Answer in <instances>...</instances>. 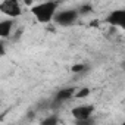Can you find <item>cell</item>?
Listing matches in <instances>:
<instances>
[{
	"instance_id": "obj_5",
	"label": "cell",
	"mask_w": 125,
	"mask_h": 125,
	"mask_svg": "<svg viewBox=\"0 0 125 125\" xmlns=\"http://www.w3.org/2000/svg\"><path fill=\"white\" fill-rule=\"evenodd\" d=\"M94 113V106L91 104H78L71 109V115L74 116V121L78 119H88Z\"/></svg>"
},
{
	"instance_id": "obj_9",
	"label": "cell",
	"mask_w": 125,
	"mask_h": 125,
	"mask_svg": "<svg viewBox=\"0 0 125 125\" xmlns=\"http://www.w3.org/2000/svg\"><path fill=\"white\" fill-rule=\"evenodd\" d=\"M40 125H59V116L57 115H50L47 118H44Z\"/></svg>"
},
{
	"instance_id": "obj_13",
	"label": "cell",
	"mask_w": 125,
	"mask_h": 125,
	"mask_svg": "<svg viewBox=\"0 0 125 125\" xmlns=\"http://www.w3.org/2000/svg\"><path fill=\"white\" fill-rule=\"evenodd\" d=\"M0 54H2V56H5V54H6V47H5V40H2V41H0Z\"/></svg>"
},
{
	"instance_id": "obj_12",
	"label": "cell",
	"mask_w": 125,
	"mask_h": 125,
	"mask_svg": "<svg viewBox=\"0 0 125 125\" xmlns=\"http://www.w3.org/2000/svg\"><path fill=\"white\" fill-rule=\"evenodd\" d=\"M78 12H80V15H87V13L93 12V8H91V5H83L78 9Z\"/></svg>"
},
{
	"instance_id": "obj_7",
	"label": "cell",
	"mask_w": 125,
	"mask_h": 125,
	"mask_svg": "<svg viewBox=\"0 0 125 125\" xmlns=\"http://www.w3.org/2000/svg\"><path fill=\"white\" fill-rule=\"evenodd\" d=\"M13 19H5L0 22V38L2 40H8L12 35V30H13Z\"/></svg>"
},
{
	"instance_id": "obj_14",
	"label": "cell",
	"mask_w": 125,
	"mask_h": 125,
	"mask_svg": "<svg viewBox=\"0 0 125 125\" xmlns=\"http://www.w3.org/2000/svg\"><path fill=\"white\" fill-rule=\"evenodd\" d=\"M121 68H122V71H125V60L121 62Z\"/></svg>"
},
{
	"instance_id": "obj_1",
	"label": "cell",
	"mask_w": 125,
	"mask_h": 125,
	"mask_svg": "<svg viewBox=\"0 0 125 125\" xmlns=\"http://www.w3.org/2000/svg\"><path fill=\"white\" fill-rule=\"evenodd\" d=\"M57 8H59L57 2H41V3H35L31 8V12L40 24H50L52 21H54Z\"/></svg>"
},
{
	"instance_id": "obj_15",
	"label": "cell",
	"mask_w": 125,
	"mask_h": 125,
	"mask_svg": "<svg viewBox=\"0 0 125 125\" xmlns=\"http://www.w3.org/2000/svg\"><path fill=\"white\" fill-rule=\"evenodd\" d=\"M121 125H125V122H122V124H121Z\"/></svg>"
},
{
	"instance_id": "obj_10",
	"label": "cell",
	"mask_w": 125,
	"mask_h": 125,
	"mask_svg": "<svg viewBox=\"0 0 125 125\" xmlns=\"http://www.w3.org/2000/svg\"><path fill=\"white\" fill-rule=\"evenodd\" d=\"M90 93H91V90L88 88V87H83V88H80V90H77L75 91V99H85V97H88L90 96Z\"/></svg>"
},
{
	"instance_id": "obj_4",
	"label": "cell",
	"mask_w": 125,
	"mask_h": 125,
	"mask_svg": "<svg viewBox=\"0 0 125 125\" xmlns=\"http://www.w3.org/2000/svg\"><path fill=\"white\" fill-rule=\"evenodd\" d=\"M109 25L112 27H118V28H122L125 30V9H116V10H112L106 19H104Z\"/></svg>"
},
{
	"instance_id": "obj_3",
	"label": "cell",
	"mask_w": 125,
	"mask_h": 125,
	"mask_svg": "<svg viewBox=\"0 0 125 125\" xmlns=\"http://www.w3.org/2000/svg\"><path fill=\"white\" fill-rule=\"evenodd\" d=\"M0 12L3 15H6L9 19H16L21 16L22 9H21V5L16 0H3L0 3Z\"/></svg>"
},
{
	"instance_id": "obj_2",
	"label": "cell",
	"mask_w": 125,
	"mask_h": 125,
	"mask_svg": "<svg viewBox=\"0 0 125 125\" xmlns=\"http://www.w3.org/2000/svg\"><path fill=\"white\" fill-rule=\"evenodd\" d=\"M78 16H80V12L77 9H65L56 13L53 22L57 24L59 27H71L78 21Z\"/></svg>"
},
{
	"instance_id": "obj_6",
	"label": "cell",
	"mask_w": 125,
	"mask_h": 125,
	"mask_svg": "<svg viewBox=\"0 0 125 125\" xmlns=\"http://www.w3.org/2000/svg\"><path fill=\"white\" fill-rule=\"evenodd\" d=\"M75 91H77V90H75L74 87H66V88L59 90V91L56 93V96H54V103H63V102L72 99V97L75 96Z\"/></svg>"
},
{
	"instance_id": "obj_8",
	"label": "cell",
	"mask_w": 125,
	"mask_h": 125,
	"mask_svg": "<svg viewBox=\"0 0 125 125\" xmlns=\"http://www.w3.org/2000/svg\"><path fill=\"white\" fill-rule=\"evenodd\" d=\"M88 71H90V66L87 63H75L71 66V72L75 75H81V74H85Z\"/></svg>"
},
{
	"instance_id": "obj_11",
	"label": "cell",
	"mask_w": 125,
	"mask_h": 125,
	"mask_svg": "<svg viewBox=\"0 0 125 125\" xmlns=\"http://www.w3.org/2000/svg\"><path fill=\"white\" fill-rule=\"evenodd\" d=\"M94 119L93 118H88V119H78V121H74V125H94Z\"/></svg>"
}]
</instances>
